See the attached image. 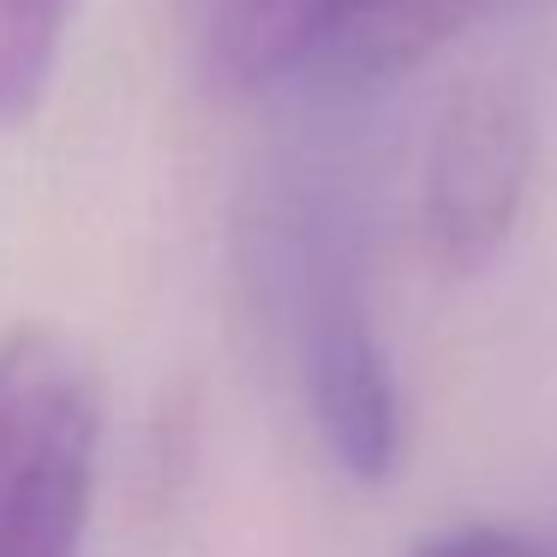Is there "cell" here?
Wrapping results in <instances>:
<instances>
[{"label":"cell","instance_id":"1","mask_svg":"<svg viewBox=\"0 0 557 557\" xmlns=\"http://www.w3.org/2000/svg\"><path fill=\"white\" fill-rule=\"evenodd\" d=\"M102 396L49 324L0 336V557H78L97 504Z\"/></svg>","mask_w":557,"mask_h":557},{"label":"cell","instance_id":"2","mask_svg":"<svg viewBox=\"0 0 557 557\" xmlns=\"http://www.w3.org/2000/svg\"><path fill=\"white\" fill-rule=\"evenodd\" d=\"M342 246H306L294 270V354L324 449L354 480H384L401 456V401L372 306Z\"/></svg>","mask_w":557,"mask_h":557},{"label":"cell","instance_id":"3","mask_svg":"<svg viewBox=\"0 0 557 557\" xmlns=\"http://www.w3.org/2000/svg\"><path fill=\"white\" fill-rule=\"evenodd\" d=\"M528 169L533 133L521 102L497 85H468L444 109L432 150H425L420 222L432 252L456 270L485 264L521 216Z\"/></svg>","mask_w":557,"mask_h":557},{"label":"cell","instance_id":"4","mask_svg":"<svg viewBox=\"0 0 557 557\" xmlns=\"http://www.w3.org/2000/svg\"><path fill=\"white\" fill-rule=\"evenodd\" d=\"M348 0H181V37L193 73L216 97H258L342 42Z\"/></svg>","mask_w":557,"mask_h":557},{"label":"cell","instance_id":"5","mask_svg":"<svg viewBox=\"0 0 557 557\" xmlns=\"http://www.w3.org/2000/svg\"><path fill=\"white\" fill-rule=\"evenodd\" d=\"M485 0H348L342 18V42L354 66L366 73H396V66H420L480 13Z\"/></svg>","mask_w":557,"mask_h":557},{"label":"cell","instance_id":"6","mask_svg":"<svg viewBox=\"0 0 557 557\" xmlns=\"http://www.w3.org/2000/svg\"><path fill=\"white\" fill-rule=\"evenodd\" d=\"M73 0H0V126H25L49 97Z\"/></svg>","mask_w":557,"mask_h":557},{"label":"cell","instance_id":"7","mask_svg":"<svg viewBox=\"0 0 557 557\" xmlns=\"http://www.w3.org/2000/svg\"><path fill=\"white\" fill-rule=\"evenodd\" d=\"M413 557H552V552H540L533 540L504 528H444L413 545Z\"/></svg>","mask_w":557,"mask_h":557}]
</instances>
